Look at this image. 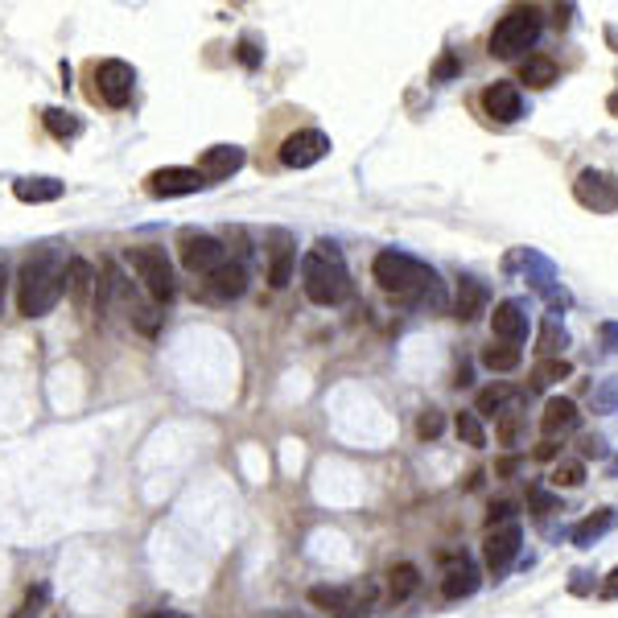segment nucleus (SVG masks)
<instances>
[{"instance_id":"1","label":"nucleus","mask_w":618,"mask_h":618,"mask_svg":"<svg viewBox=\"0 0 618 618\" xmlns=\"http://www.w3.org/2000/svg\"><path fill=\"white\" fill-rule=\"evenodd\" d=\"M371 277H375V285H380L384 293H392V297H400L408 305H421V309L425 305L429 309L445 305V289L437 281V272L425 260L408 256V252H396V248L380 252L371 260Z\"/></svg>"},{"instance_id":"2","label":"nucleus","mask_w":618,"mask_h":618,"mask_svg":"<svg viewBox=\"0 0 618 618\" xmlns=\"http://www.w3.org/2000/svg\"><path fill=\"white\" fill-rule=\"evenodd\" d=\"M66 293V252L58 244H42L17 272V309L25 318H42Z\"/></svg>"},{"instance_id":"3","label":"nucleus","mask_w":618,"mask_h":618,"mask_svg":"<svg viewBox=\"0 0 618 618\" xmlns=\"http://www.w3.org/2000/svg\"><path fill=\"white\" fill-rule=\"evenodd\" d=\"M301 285H305V297L314 305H342L351 297V272H347V260H342L338 244L330 239H318L314 248L301 256Z\"/></svg>"},{"instance_id":"4","label":"nucleus","mask_w":618,"mask_h":618,"mask_svg":"<svg viewBox=\"0 0 618 618\" xmlns=\"http://www.w3.org/2000/svg\"><path fill=\"white\" fill-rule=\"evenodd\" d=\"M540 13L536 9H511L507 17H499L495 33H491V58H515L540 42Z\"/></svg>"},{"instance_id":"5","label":"nucleus","mask_w":618,"mask_h":618,"mask_svg":"<svg viewBox=\"0 0 618 618\" xmlns=\"http://www.w3.org/2000/svg\"><path fill=\"white\" fill-rule=\"evenodd\" d=\"M128 268L136 272V281L145 285V293L157 305L174 301V268H169L161 248H128Z\"/></svg>"},{"instance_id":"6","label":"nucleus","mask_w":618,"mask_h":618,"mask_svg":"<svg viewBox=\"0 0 618 618\" xmlns=\"http://www.w3.org/2000/svg\"><path fill=\"white\" fill-rule=\"evenodd\" d=\"M178 252H182V264L194 272V277H211L215 268L227 264L223 239L206 235V231H194V227H186V231L178 235Z\"/></svg>"},{"instance_id":"7","label":"nucleus","mask_w":618,"mask_h":618,"mask_svg":"<svg viewBox=\"0 0 618 618\" xmlns=\"http://www.w3.org/2000/svg\"><path fill=\"white\" fill-rule=\"evenodd\" d=\"M309 602L334 618H371V590L367 586H314Z\"/></svg>"},{"instance_id":"8","label":"nucleus","mask_w":618,"mask_h":618,"mask_svg":"<svg viewBox=\"0 0 618 618\" xmlns=\"http://www.w3.org/2000/svg\"><path fill=\"white\" fill-rule=\"evenodd\" d=\"M573 198L586 206V211L610 215V211H618V178L606 174V169H581L573 182Z\"/></svg>"},{"instance_id":"9","label":"nucleus","mask_w":618,"mask_h":618,"mask_svg":"<svg viewBox=\"0 0 618 618\" xmlns=\"http://www.w3.org/2000/svg\"><path fill=\"white\" fill-rule=\"evenodd\" d=\"M520 544H524V528L520 524H503V528H491L487 540H483V561H487V573L499 581L511 573L515 557H520Z\"/></svg>"},{"instance_id":"10","label":"nucleus","mask_w":618,"mask_h":618,"mask_svg":"<svg viewBox=\"0 0 618 618\" xmlns=\"http://www.w3.org/2000/svg\"><path fill=\"white\" fill-rule=\"evenodd\" d=\"M132 87H136V71L120 58H108L95 66V95L108 103V108H128L132 99Z\"/></svg>"},{"instance_id":"11","label":"nucleus","mask_w":618,"mask_h":618,"mask_svg":"<svg viewBox=\"0 0 618 618\" xmlns=\"http://www.w3.org/2000/svg\"><path fill=\"white\" fill-rule=\"evenodd\" d=\"M326 153H330V136H326L322 128H301V132L285 136V145H281V165H289V169H309V165H318Z\"/></svg>"},{"instance_id":"12","label":"nucleus","mask_w":618,"mask_h":618,"mask_svg":"<svg viewBox=\"0 0 618 618\" xmlns=\"http://www.w3.org/2000/svg\"><path fill=\"white\" fill-rule=\"evenodd\" d=\"M206 186V178L190 165H165L149 174V194L153 198H182V194H198Z\"/></svg>"},{"instance_id":"13","label":"nucleus","mask_w":618,"mask_h":618,"mask_svg":"<svg viewBox=\"0 0 618 618\" xmlns=\"http://www.w3.org/2000/svg\"><path fill=\"white\" fill-rule=\"evenodd\" d=\"M528 305L524 301H499L495 305V314H491V330H495V338H503L507 347H520V342L528 338Z\"/></svg>"},{"instance_id":"14","label":"nucleus","mask_w":618,"mask_h":618,"mask_svg":"<svg viewBox=\"0 0 618 618\" xmlns=\"http://www.w3.org/2000/svg\"><path fill=\"white\" fill-rule=\"evenodd\" d=\"M483 112H487L491 120H499V124H515V120L524 116V95H520V87L507 83V79L491 83V87L483 91Z\"/></svg>"},{"instance_id":"15","label":"nucleus","mask_w":618,"mask_h":618,"mask_svg":"<svg viewBox=\"0 0 618 618\" xmlns=\"http://www.w3.org/2000/svg\"><path fill=\"white\" fill-rule=\"evenodd\" d=\"M202 293L211 297V301H235V297H244L248 293V268L239 264V260H227L223 268H215L211 277L202 281Z\"/></svg>"},{"instance_id":"16","label":"nucleus","mask_w":618,"mask_h":618,"mask_svg":"<svg viewBox=\"0 0 618 618\" xmlns=\"http://www.w3.org/2000/svg\"><path fill=\"white\" fill-rule=\"evenodd\" d=\"M194 169L206 178V186L223 182V178H231V174H239V169H244V149H239V145H211V149L198 157Z\"/></svg>"},{"instance_id":"17","label":"nucleus","mask_w":618,"mask_h":618,"mask_svg":"<svg viewBox=\"0 0 618 618\" xmlns=\"http://www.w3.org/2000/svg\"><path fill=\"white\" fill-rule=\"evenodd\" d=\"M293 268H297V248L285 231H272V248H268V285L272 289H285L293 281Z\"/></svg>"},{"instance_id":"18","label":"nucleus","mask_w":618,"mask_h":618,"mask_svg":"<svg viewBox=\"0 0 618 618\" xmlns=\"http://www.w3.org/2000/svg\"><path fill=\"white\" fill-rule=\"evenodd\" d=\"M487 301L491 289L478 281V277H458V293H454V318L458 322H478L487 314Z\"/></svg>"},{"instance_id":"19","label":"nucleus","mask_w":618,"mask_h":618,"mask_svg":"<svg viewBox=\"0 0 618 618\" xmlns=\"http://www.w3.org/2000/svg\"><path fill=\"white\" fill-rule=\"evenodd\" d=\"M577 421H581V412H577V404L569 396L544 400V412H540V433H544V441H553L561 433H573Z\"/></svg>"},{"instance_id":"20","label":"nucleus","mask_w":618,"mask_h":618,"mask_svg":"<svg viewBox=\"0 0 618 618\" xmlns=\"http://www.w3.org/2000/svg\"><path fill=\"white\" fill-rule=\"evenodd\" d=\"M478 590V569H474V561L462 553V557H450V569H445V577H441V594L450 598V602H458V598H470Z\"/></svg>"},{"instance_id":"21","label":"nucleus","mask_w":618,"mask_h":618,"mask_svg":"<svg viewBox=\"0 0 618 618\" xmlns=\"http://www.w3.org/2000/svg\"><path fill=\"white\" fill-rule=\"evenodd\" d=\"M618 528V511L614 507H598V511H590L586 520H577L573 524V532H569V540L577 544V548H594L606 532H614Z\"/></svg>"},{"instance_id":"22","label":"nucleus","mask_w":618,"mask_h":618,"mask_svg":"<svg viewBox=\"0 0 618 618\" xmlns=\"http://www.w3.org/2000/svg\"><path fill=\"white\" fill-rule=\"evenodd\" d=\"M13 194H17V202L42 206V202H58L66 194V182H58V178H21V182H13Z\"/></svg>"},{"instance_id":"23","label":"nucleus","mask_w":618,"mask_h":618,"mask_svg":"<svg viewBox=\"0 0 618 618\" xmlns=\"http://www.w3.org/2000/svg\"><path fill=\"white\" fill-rule=\"evenodd\" d=\"M569 342H573V338H569V330L561 326V318L548 314L544 326H540V334H536V355H540V359H561Z\"/></svg>"},{"instance_id":"24","label":"nucleus","mask_w":618,"mask_h":618,"mask_svg":"<svg viewBox=\"0 0 618 618\" xmlns=\"http://www.w3.org/2000/svg\"><path fill=\"white\" fill-rule=\"evenodd\" d=\"M91 285H95V268H91L87 260H79V256H71V260H66V297H71L79 309L87 305V293H91Z\"/></svg>"},{"instance_id":"25","label":"nucleus","mask_w":618,"mask_h":618,"mask_svg":"<svg viewBox=\"0 0 618 618\" xmlns=\"http://www.w3.org/2000/svg\"><path fill=\"white\" fill-rule=\"evenodd\" d=\"M520 83H528V87H553L557 83V62L548 58V54H528L524 58V66H520Z\"/></svg>"},{"instance_id":"26","label":"nucleus","mask_w":618,"mask_h":618,"mask_svg":"<svg viewBox=\"0 0 618 618\" xmlns=\"http://www.w3.org/2000/svg\"><path fill=\"white\" fill-rule=\"evenodd\" d=\"M417 590H421V569L408 565V561L392 565V573H388V598L392 602H404V598H412Z\"/></svg>"},{"instance_id":"27","label":"nucleus","mask_w":618,"mask_h":618,"mask_svg":"<svg viewBox=\"0 0 618 618\" xmlns=\"http://www.w3.org/2000/svg\"><path fill=\"white\" fill-rule=\"evenodd\" d=\"M42 124L50 128V136H58V141H75V136L83 132V120L75 112H62V108H46Z\"/></svg>"},{"instance_id":"28","label":"nucleus","mask_w":618,"mask_h":618,"mask_svg":"<svg viewBox=\"0 0 618 618\" xmlns=\"http://www.w3.org/2000/svg\"><path fill=\"white\" fill-rule=\"evenodd\" d=\"M511 400H515V392H511L507 384H495V388H483V392H478L474 412H478V417H499L503 408H511Z\"/></svg>"},{"instance_id":"29","label":"nucleus","mask_w":618,"mask_h":618,"mask_svg":"<svg viewBox=\"0 0 618 618\" xmlns=\"http://www.w3.org/2000/svg\"><path fill=\"white\" fill-rule=\"evenodd\" d=\"M569 375H573L569 359H540L536 371H532V388H553V384L569 380Z\"/></svg>"},{"instance_id":"30","label":"nucleus","mask_w":618,"mask_h":618,"mask_svg":"<svg viewBox=\"0 0 618 618\" xmlns=\"http://www.w3.org/2000/svg\"><path fill=\"white\" fill-rule=\"evenodd\" d=\"M548 483H553L557 491H561V487H565V491L581 487V483H586V462H581V458H565V462H557L553 474H548Z\"/></svg>"},{"instance_id":"31","label":"nucleus","mask_w":618,"mask_h":618,"mask_svg":"<svg viewBox=\"0 0 618 618\" xmlns=\"http://www.w3.org/2000/svg\"><path fill=\"white\" fill-rule=\"evenodd\" d=\"M495 437H499V445H520V437H524V412L520 408H503L499 417H495Z\"/></svg>"},{"instance_id":"32","label":"nucleus","mask_w":618,"mask_h":618,"mask_svg":"<svg viewBox=\"0 0 618 618\" xmlns=\"http://www.w3.org/2000/svg\"><path fill=\"white\" fill-rule=\"evenodd\" d=\"M590 408L594 412H618V371L590 388Z\"/></svg>"},{"instance_id":"33","label":"nucleus","mask_w":618,"mask_h":618,"mask_svg":"<svg viewBox=\"0 0 618 618\" xmlns=\"http://www.w3.org/2000/svg\"><path fill=\"white\" fill-rule=\"evenodd\" d=\"M520 363H524V351L520 347H507V342H503V347H487L483 351V367L487 371H515Z\"/></svg>"},{"instance_id":"34","label":"nucleus","mask_w":618,"mask_h":618,"mask_svg":"<svg viewBox=\"0 0 618 618\" xmlns=\"http://www.w3.org/2000/svg\"><path fill=\"white\" fill-rule=\"evenodd\" d=\"M454 429H458V437L466 445H474V450H483V445H487V429H483V417H478V412H458Z\"/></svg>"},{"instance_id":"35","label":"nucleus","mask_w":618,"mask_h":618,"mask_svg":"<svg viewBox=\"0 0 618 618\" xmlns=\"http://www.w3.org/2000/svg\"><path fill=\"white\" fill-rule=\"evenodd\" d=\"M46 602H50V586H33V590L25 594V602L17 606L13 618H38V614L46 610Z\"/></svg>"},{"instance_id":"36","label":"nucleus","mask_w":618,"mask_h":618,"mask_svg":"<svg viewBox=\"0 0 618 618\" xmlns=\"http://www.w3.org/2000/svg\"><path fill=\"white\" fill-rule=\"evenodd\" d=\"M445 429V417H441V408H425L421 417H417V437L421 441H437Z\"/></svg>"},{"instance_id":"37","label":"nucleus","mask_w":618,"mask_h":618,"mask_svg":"<svg viewBox=\"0 0 618 618\" xmlns=\"http://www.w3.org/2000/svg\"><path fill=\"white\" fill-rule=\"evenodd\" d=\"M528 507H532L536 515H548V511H561V499L548 495L544 487H532V491H528Z\"/></svg>"},{"instance_id":"38","label":"nucleus","mask_w":618,"mask_h":618,"mask_svg":"<svg viewBox=\"0 0 618 618\" xmlns=\"http://www.w3.org/2000/svg\"><path fill=\"white\" fill-rule=\"evenodd\" d=\"M454 75H462V62H458V54H441V62L433 66V83H450Z\"/></svg>"},{"instance_id":"39","label":"nucleus","mask_w":618,"mask_h":618,"mask_svg":"<svg viewBox=\"0 0 618 618\" xmlns=\"http://www.w3.org/2000/svg\"><path fill=\"white\" fill-rule=\"evenodd\" d=\"M511 515H515V503H511V499L491 503V511H487V532H491V528H503V524L511 520Z\"/></svg>"},{"instance_id":"40","label":"nucleus","mask_w":618,"mask_h":618,"mask_svg":"<svg viewBox=\"0 0 618 618\" xmlns=\"http://www.w3.org/2000/svg\"><path fill=\"white\" fill-rule=\"evenodd\" d=\"M235 54H239V62H244L248 71H256V66L264 62V54H260V46H256L252 38H244V42H239V46H235Z\"/></svg>"},{"instance_id":"41","label":"nucleus","mask_w":618,"mask_h":618,"mask_svg":"<svg viewBox=\"0 0 618 618\" xmlns=\"http://www.w3.org/2000/svg\"><path fill=\"white\" fill-rule=\"evenodd\" d=\"M598 598H602V602H618V565L606 573V581L598 586Z\"/></svg>"},{"instance_id":"42","label":"nucleus","mask_w":618,"mask_h":618,"mask_svg":"<svg viewBox=\"0 0 618 618\" xmlns=\"http://www.w3.org/2000/svg\"><path fill=\"white\" fill-rule=\"evenodd\" d=\"M581 458H606V441L602 437H581Z\"/></svg>"},{"instance_id":"43","label":"nucleus","mask_w":618,"mask_h":618,"mask_svg":"<svg viewBox=\"0 0 618 618\" xmlns=\"http://www.w3.org/2000/svg\"><path fill=\"white\" fill-rule=\"evenodd\" d=\"M598 334H602V347L618 355V322H602V330H598Z\"/></svg>"},{"instance_id":"44","label":"nucleus","mask_w":618,"mask_h":618,"mask_svg":"<svg viewBox=\"0 0 618 618\" xmlns=\"http://www.w3.org/2000/svg\"><path fill=\"white\" fill-rule=\"evenodd\" d=\"M590 577H594L590 569H577L573 581H569V590H573V594H590Z\"/></svg>"},{"instance_id":"45","label":"nucleus","mask_w":618,"mask_h":618,"mask_svg":"<svg viewBox=\"0 0 618 618\" xmlns=\"http://www.w3.org/2000/svg\"><path fill=\"white\" fill-rule=\"evenodd\" d=\"M536 458H540V462L557 458V441H540V445H536Z\"/></svg>"},{"instance_id":"46","label":"nucleus","mask_w":618,"mask_h":618,"mask_svg":"<svg viewBox=\"0 0 618 618\" xmlns=\"http://www.w3.org/2000/svg\"><path fill=\"white\" fill-rule=\"evenodd\" d=\"M515 470H520V458H515V454H511V458H503V462L495 466V474H515Z\"/></svg>"},{"instance_id":"47","label":"nucleus","mask_w":618,"mask_h":618,"mask_svg":"<svg viewBox=\"0 0 618 618\" xmlns=\"http://www.w3.org/2000/svg\"><path fill=\"white\" fill-rule=\"evenodd\" d=\"M466 384H470V363H462L458 375H454V388H466Z\"/></svg>"},{"instance_id":"48","label":"nucleus","mask_w":618,"mask_h":618,"mask_svg":"<svg viewBox=\"0 0 618 618\" xmlns=\"http://www.w3.org/2000/svg\"><path fill=\"white\" fill-rule=\"evenodd\" d=\"M569 17H573V5H565V9H557V29H565V25H569Z\"/></svg>"},{"instance_id":"49","label":"nucleus","mask_w":618,"mask_h":618,"mask_svg":"<svg viewBox=\"0 0 618 618\" xmlns=\"http://www.w3.org/2000/svg\"><path fill=\"white\" fill-rule=\"evenodd\" d=\"M606 112L618 120V91H610V95H606Z\"/></svg>"},{"instance_id":"50","label":"nucleus","mask_w":618,"mask_h":618,"mask_svg":"<svg viewBox=\"0 0 618 618\" xmlns=\"http://www.w3.org/2000/svg\"><path fill=\"white\" fill-rule=\"evenodd\" d=\"M149 618H190V614H182V610H157V614H149Z\"/></svg>"},{"instance_id":"51","label":"nucleus","mask_w":618,"mask_h":618,"mask_svg":"<svg viewBox=\"0 0 618 618\" xmlns=\"http://www.w3.org/2000/svg\"><path fill=\"white\" fill-rule=\"evenodd\" d=\"M5 281L9 277H5V264H0V305H5Z\"/></svg>"}]
</instances>
